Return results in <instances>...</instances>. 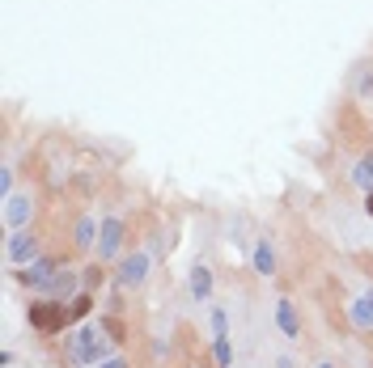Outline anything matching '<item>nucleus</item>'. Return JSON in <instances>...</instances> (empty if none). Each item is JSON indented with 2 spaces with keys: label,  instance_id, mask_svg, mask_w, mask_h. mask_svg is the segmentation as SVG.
Listing matches in <instances>:
<instances>
[{
  "label": "nucleus",
  "instance_id": "obj_1",
  "mask_svg": "<svg viewBox=\"0 0 373 368\" xmlns=\"http://www.w3.org/2000/svg\"><path fill=\"white\" fill-rule=\"evenodd\" d=\"M106 356V343L98 330H81L77 339H72V360H81V364H93V360H102Z\"/></svg>",
  "mask_w": 373,
  "mask_h": 368
},
{
  "label": "nucleus",
  "instance_id": "obj_2",
  "mask_svg": "<svg viewBox=\"0 0 373 368\" xmlns=\"http://www.w3.org/2000/svg\"><path fill=\"white\" fill-rule=\"evenodd\" d=\"M148 275V254H132V258H123L119 267V288H140Z\"/></svg>",
  "mask_w": 373,
  "mask_h": 368
},
{
  "label": "nucleus",
  "instance_id": "obj_3",
  "mask_svg": "<svg viewBox=\"0 0 373 368\" xmlns=\"http://www.w3.org/2000/svg\"><path fill=\"white\" fill-rule=\"evenodd\" d=\"M60 271V267L52 262V258H34V262H26V271H21V284H30V288H47V284H52V275Z\"/></svg>",
  "mask_w": 373,
  "mask_h": 368
},
{
  "label": "nucleus",
  "instance_id": "obj_4",
  "mask_svg": "<svg viewBox=\"0 0 373 368\" xmlns=\"http://www.w3.org/2000/svg\"><path fill=\"white\" fill-rule=\"evenodd\" d=\"M119 245H123V225L111 216V220H102V241H98V258H115V254H119Z\"/></svg>",
  "mask_w": 373,
  "mask_h": 368
},
{
  "label": "nucleus",
  "instance_id": "obj_5",
  "mask_svg": "<svg viewBox=\"0 0 373 368\" xmlns=\"http://www.w3.org/2000/svg\"><path fill=\"white\" fill-rule=\"evenodd\" d=\"M9 258H13V262H34V258H38V241H34L30 233L17 229V233L9 237Z\"/></svg>",
  "mask_w": 373,
  "mask_h": 368
},
{
  "label": "nucleus",
  "instance_id": "obj_6",
  "mask_svg": "<svg viewBox=\"0 0 373 368\" xmlns=\"http://www.w3.org/2000/svg\"><path fill=\"white\" fill-rule=\"evenodd\" d=\"M34 204H30V195H9V208H5V220H9V229H21L30 220Z\"/></svg>",
  "mask_w": 373,
  "mask_h": 368
},
{
  "label": "nucleus",
  "instance_id": "obj_7",
  "mask_svg": "<svg viewBox=\"0 0 373 368\" xmlns=\"http://www.w3.org/2000/svg\"><path fill=\"white\" fill-rule=\"evenodd\" d=\"M72 288H77V275H72V271H68V267H60V271L52 275V284H47L43 292H52V297H56V301H64V297H68V292H72Z\"/></svg>",
  "mask_w": 373,
  "mask_h": 368
},
{
  "label": "nucleus",
  "instance_id": "obj_8",
  "mask_svg": "<svg viewBox=\"0 0 373 368\" xmlns=\"http://www.w3.org/2000/svg\"><path fill=\"white\" fill-rule=\"evenodd\" d=\"M30 322L38 330H60L64 326V305L60 309H30Z\"/></svg>",
  "mask_w": 373,
  "mask_h": 368
},
{
  "label": "nucleus",
  "instance_id": "obj_9",
  "mask_svg": "<svg viewBox=\"0 0 373 368\" xmlns=\"http://www.w3.org/2000/svg\"><path fill=\"white\" fill-rule=\"evenodd\" d=\"M276 322H280V330L293 339V334H302V322H297V309H293V301H280L276 305Z\"/></svg>",
  "mask_w": 373,
  "mask_h": 368
},
{
  "label": "nucleus",
  "instance_id": "obj_10",
  "mask_svg": "<svg viewBox=\"0 0 373 368\" xmlns=\"http://www.w3.org/2000/svg\"><path fill=\"white\" fill-rule=\"evenodd\" d=\"M191 292L200 301H208V292H212V271H208V267H195V271H191Z\"/></svg>",
  "mask_w": 373,
  "mask_h": 368
},
{
  "label": "nucleus",
  "instance_id": "obj_11",
  "mask_svg": "<svg viewBox=\"0 0 373 368\" xmlns=\"http://www.w3.org/2000/svg\"><path fill=\"white\" fill-rule=\"evenodd\" d=\"M255 271H259V275H271V271H276V254H271L267 241L255 245Z\"/></svg>",
  "mask_w": 373,
  "mask_h": 368
},
{
  "label": "nucleus",
  "instance_id": "obj_12",
  "mask_svg": "<svg viewBox=\"0 0 373 368\" xmlns=\"http://www.w3.org/2000/svg\"><path fill=\"white\" fill-rule=\"evenodd\" d=\"M93 229H98L93 216H81V220H77V245H81V250H89V245H93Z\"/></svg>",
  "mask_w": 373,
  "mask_h": 368
},
{
  "label": "nucleus",
  "instance_id": "obj_13",
  "mask_svg": "<svg viewBox=\"0 0 373 368\" xmlns=\"http://www.w3.org/2000/svg\"><path fill=\"white\" fill-rule=\"evenodd\" d=\"M212 360H216L221 368H229V364H234V352H229V334H225V339H212Z\"/></svg>",
  "mask_w": 373,
  "mask_h": 368
},
{
  "label": "nucleus",
  "instance_id": "obj_14",
  "mask_svg": "<svg viewBox=\"0 0 373 368\" xmlns=\"http://www.w3.org/2000/svg\"><path fill=\"white\" fill-rule=\"evenodd\" d=\"M352 178H357V186H365V191H373V157H365L357 169H352Z\"/></svg>",
  "mask_w": 373,
  "mask_h": 368
},
{
  "label": "nucleus",
  "instance_id": "obj_15",
  "mask_svg": "<svg viewBox=\"0 0 373 368\" xmlns=\"http://www.w3.org/2000/svg\"><path fill=\"white\" fill-rule=\"evenodd\" d=\"M352 322H357V326H373V309L365 305V297L352 301Z\"/></svg>",
  "mask_w": 373,
  "mask_h": 368
},
{
  "label": "nucleus",
  "instance_id": "obj_16",
  "mask_svg": "<svg viewBox=\"0 0 373 368\" xmlns=\"http://www.w3.org/2000/svg\"><path fill=\"white\" fill-rule=\"evenodd\" d=\"M212 339H225V309H212Z\"/></svg>",
  "mask_w": 373,
  "mask_h": 368
},
{
  "label": "nucleus",
  "instance_id": "obj_17",
  "mask_svg": "<svg viewBox=\"0 0 373 368\" xmlns=\"http://www.w3.org/2000/svg\"><path fill=\"white\" fill-rule=\"evenodd\" d=\"M102 368H123V360H106V364H102Z\"/></svg>",
  "mask_w": 373,
  "mask_h": 368
},
{
  "label": "nucleus",
  "instance_id": "obj_18",
  "mask_svg": "<svg viewBox=\"0 0 373 368\" xmlns=\"http://www.w3.org/2000/svg\"><path fill=\"white\" fill-rule=\"evenodd\" d=\"M318 368H331V364H318Z\"/></svg>",
  "mask_w": 373,
  "mask_h": 368
},
{
  "label": "nucleus",
  "instance_id": "obj_19",
  "mask_svg": "<svg viewBox=\"0 0 373 368\" xmlns=\"http://www.w3.org/2000/svg\"><path fill=\"white\" fill-rule=\"evenodd\" d=\"M284 368H289V364H284Z\"/></svg>",
  "mask_w": 373,
  "mask_h": 368
}]
</instances>
